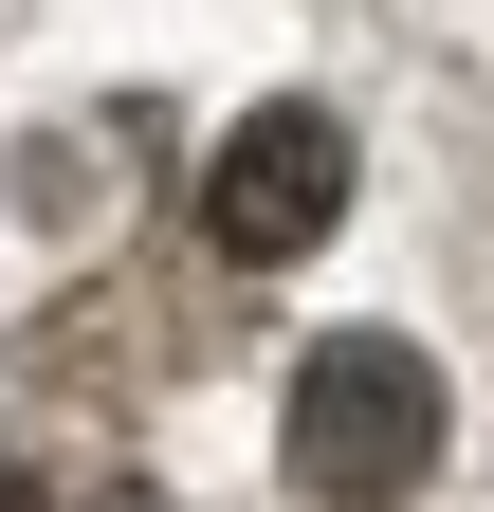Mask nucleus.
Wrapping results in <instances>:
<instances>
[{"label":"nucleus","instance_id":"nucleus-1","mask_svg":"<svg viewBox=\"0 0 494 512\" xmlns=\"http://www.w3.org/2000/svg\"><path fill=\"white\" fill-rule=\"evenodd\" d=\"M421 458H440V366L385 348V330H348L293 366V476L312 494H403Z\"/></svg>","mask_w":494,"mask_h":512},{"label":"nucleus","instance_id":"nucleus-2","mask_svg":"<svg viewBox=\"0 0 494 512\" xmlns=\"http://www.w3.org/2000/svg\"><path fill=\"white\" fill-rule=\"evenodd\" d=\"M330 202H348V128L330 110H257V128H220V165H202L220 256H312Z\"/></svg>","mask_w":494,"mask_h":512},{"label":"nucleus","instance_id":"nucleus-3","mask_svg":"<svg viewBox=\"0 0 494 512\" xmlns=\"http://www.w3.org/2000/svg\"><path fill=\"white\" fill-rule=\"evenodd\" d=\"M0 512H37V494H19V476H0Z\"/></svg>","mask_w":494,"mask_h":512}]
</instances>
